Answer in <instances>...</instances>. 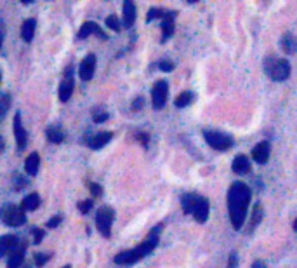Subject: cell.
I'll return each mask as SVG.
<instances>
[{"instance_id":"6da1fadb","label":"cell","mask_w":297,"mask_h":268,"mask_svg":"<svg viewBox=\"0 0 297 268\" xmlns=\"http://www.w3.org/2000/svg\"><path fill=\"white\" fill-rule=\"evenodd\" d=\"M252 200V190L245 183L237 181L228 190V211L235 230H240L247 216V209Z\"/></svg>"},{"instance_id":"7a4b0ae2","label":"cell","mask_w":297,"mask_h":268,"mask_svg":"<svg viewBox=\"0 0 297 268\" xmlns=\"http://www.w3.org/2000/svg\"><path fill=\"white\" fill-rule=\"evenodd\" d=\"M160 230H162V225L160 226H155L151 232L148 233L146 240L143 244H139L138 247L134 249H129V251H122L115 256V263L117 265H122V267H131V265L138 263L139 260H143L145 256L153 253L156 246H158V239H160Z\"/></svg>"},{"instance_id":"3957f363","label":"cell","mask_w":297,"mask_h":268,"mask_svg":"<svg viewBox=\"0 0 297 268\" xmlns=\"http://www.w3.org/2000/svg\"><path fill=\"white\" fill-rule=\"evenodd\" d=\"M264 70L269 79L276 82H283L290 77V63L287 59H276V57H266Z\"/></svg>"},{"instance_id":"277c9868","label":"cell","mask_w":297,"mask_h":268,"mask_svg":"<svg viewBox=\"0 0 297 268\" xmlns=\"http://www.w3.org/2000/svg\"><path fill=\"white\" fill-rule=\"evenodd\" d=\"M113 209L110 208H101L96 214V226L101 232L104 239L111 237V223H113Z\"/></svg>"},{"instance_id":"5b68a950","label":"cell","mask_w":297,"mask_h":268,"mask_svg":"<svg viewBox=\"0 0 297 268\" xmlns=\"http://www.w3.org/2000/svg\"><path fill=\"white\" fill-rule=\"evenodd\" d=\"M203 138H205L207 145L212 147L214 150H219V152H224L228 148L233 147V140L223 132H217V131H205L203 132Z\"/></svg>"},{"instance_id":"8992f818","label":"cell","mask_w":297,"mask_h":268,"mask_svg":"<svg viewBox=\"0 0 297 268\" xmlns=\"http://www.w3.org/2000/svg\"><path fill=\"white\" fill-rule=\"evenodd\" d=\"M167 96H169V84H167L165 80H158L151 91L153 108H155V110H162L167 103Z\"/></svg>"},{"instance_id":"52a82bcc","label":"cell","mask_w":297,"mask_h":268,"mask_svg":"<svg viewBox=\"0 0 297 268\" xmlns=\"http://www.w3.org/2000/svg\"><path fill=\"white\" fill-rule=\"evenodd\" d=\"M2 218H4L5 225L9 226H21L23 223H26L25 211H23L21 208H18V206H9V208H5Z\"/></svg>"},{"instance_id":"ba28073f","label":"cell","mask_w":297,"mask_h":268,"mask_svg":"<svg viewBox=\"0 0 297 268\" xmlns=\"http://www.w3.org/2000/svg\"><path fill=\"white\" fill-rule=\"evenodd\" d=\"M73 89H75L73 72H71V68H68L66 73H64L63 82H61V86H59V100L63 101V103H66V101L71 98V94H73Z\"/></svg>"},{"instance_id":"9c48e42d","label":"cell","mask_w":297,"mask_h":268,"mask_svg":"<svg viewBox=\"0 0 297 268\" xmlns=\"http://www.w3.org/2000/svg\"><path fill=\"white\" fill-rule=\"evenodd\" d=\"M94 72H96V56H94V54H89V56L80 63V68H78V75H80L82 80L89 82V80L94 77Z\"/></svg>"},{"instance_id":"30bf717a","label":"cell","mask_w":297,"mask_h":268,"mask_svg":"<svg viewBox=\"0 0 297 268\" xmlns=\"http://www.w3.org/2000/svg\"><path fill=\"white\" fill-rule=\"evenodd\" d=\"M269 152H271V145L269 141H261L252 148V159H254L257 164H266L269 159Z\"/></svg>"},{"instance_id":"8fae6325","label":"cell","mask_w":297,"mask_h":268,"mask_svg":"<svg viewBox=\"0 0 297 268\" xmlns=\"http://www.w3.org/2000/svg\"><path fill=\"white\" fill-rule=\"evenodd\" d=\"M209 213H210L209 200H207L205 197H200V200H198L197 208H195V211H193L195 219H197L198 223H205L207 219H209Z\"/></svg>"},{"instance_id":"7c38bea8","label":"cell","mask_w":297,"mask_h":268,"mask_svg":"<svg viewBox=\"0 0 297 268\" xmlns=\"http://www.w3.org/2000/svg\"><path fill=\"white\" fill-rule=\"evenodd\" d=\"M89 35H98L99 39H106V33H104L103 30L99 28V26L96 25V23H92V21L84 23L77 37H78V39H87Z\"/></svg>"},{"instance_id":"4fadbf2b","label":"cell","mask_w":297,"mask_h":268,"mask_svg":"<svg viewBox=\"0 0 297 268\" xmlns=\"http://www.w3.org/2000/svg\"><path fill=\"white\" fill-rule=\"evenodd\" d=\"M14 136H16V141H18V148L23 150L26 147V141H28V136H26V131L21 124V115L16 113L14 115Z\"/></svg>"},{"instance_id":"5bb4252c","label":"cell","mask_w":297,"mask_h":268,"mask_svg":"<svg viewBox=\"0 0 297 268\" xmlns=\"http://www.w3.org/2000/svg\"><path fill=\"white\" fill-rule=\"evenodd\" d=\"M111 138H113L111 132H99V134H96V136L87 138V145L92 148V150H99V148H103L104 145L110 143Z\"/></svg>"},{"instance_id":"9a60e30c","label":"cell","mask_w":297,"mask_h":268,"mask_svg":"<svg viewBox=\"0 0 297 268\" xmlns=\"http://www.w3.org/2000/svg\"><path fill=\"white\" fill-rule=\"evenodd\" d=\"M174 18H176V12L174 11H167L165 16H163L162 21V40L165 42L169 37L174 35Z\"/></svg>"},{"instance_id":"2e32d148","label":"cell","mask_w":297,"mask_h":268,"mask_svg":"<svg viewBox=\"0 0 297 268\" xmlns=\"http://www.w3.org/2000/svg\"><path fill=\"white\" fill-rule=\"evenodd\" d=\"M198 200H200V195H198V193H184L183 199H181L184 214H193L195 208H197V204H198Z\"/></svg>"},{"instance_id":"e0dca14e","label":"cell","mask_w":297,"mask_h":268,"mask_svg":"<svg viewBox=\"0 0 297 268\" xmlns=\"http://www.w3.org/2000/svg\"><path fill=\"white\" fill-rule=\"evenodd\" d=\"M25 260V246H16L9 254V263L7 268H19Z\"/></svg>"},{"instance_id":"ac0fdd59","label":"cell","mask_w":297,"mask_h":268,"mask_svg":"<svg viewBox=\"0 0 297 268\" xmlns=\"http://www.w3.org/2000/svg\"><path fill=\"white\" fill-rule=\"evenodd\" d=\"M18 246V237L16 235H4L0 237V258L5 254H11V251Z\"/></svg>"},{"instance_id":"d6986e66","label":"cell","mask_w":297,"mask_h":268,"mask_svg":"<svg viewBox=\"0 0 297 268\" xmlns=\"http://www.w3.org/2000/svg\"><path fill=\"white\" fill-rule=\"evenodd\" d=\"M136 21V4L131 0H125L124 2V26L125 28H131Z\"/></svg>"},{"instance_id":"ffe728a7","label":"cell","mask_w":297,"mask_h":268,"mask_svg":"<svg viewBox=\"0 0 297 268\" xmlns=\"http://www.w3.org/2000/svg\"><path fill=\"white\" fill-rule=\"evenodd\" d=\"M39 167H40V157H39L37 152H33V154H30L28 157H26L25 171H26V174H30V176H37Z\"/></svg>"},{"instance_id":"44dd1931","label":"cell","mask_w":297,"mask_h":268,"mask_svg":"<svg viewBox=\"0 0 297 268\" xmlns=\"http://www.w3.org/2000/svg\"><path fill=\"white\" fill-rule=\"evenodd\" d=\"M231 167H233V172H237V174H247L250 171V162H248V159L245 155H238V157H235Z\"/></svg>"},{"instance_id":"7402d4cb","label":"cell","mask_w":297,"mask_h":268,"mask_svg":"<svg viewBox=\"0 0 297 268\" xmlns=\"http://www.w3.org/2000/svg\"><path fill=\"white\" fill-rule=\"evenodd\" d=\"M35 26H37V21L35 19H26L21 26V37L23 40L26 42H32L33 40V35H35Z\"/></svg>"},{"instance_id":"603a6c76","label":"cell","mask_w":297,"mask_h":268,"mask_svg":"<svg viewBox=\"0 0 297 268\" xmlns=\"http://www.w3.org/2000/svg\"><path fill=\"white\" fill-rule=\"evenodd\" d=\"M282 47L287 54H294L297 51V39L292 33H285V35L282 37Z\"/></svg>"},{"instance_id":"cb8c5ba5","label":"cell","mask_w":297,"mask_h":268,"mask_svg":"<svg viewBox=\"0 0 297 268\" xmlns=\"http://www.w3.org/2000/svg\"><path fill=\"white\" fill-rule=\"evenodd\" d=\"M40 204V197L39 193H30V195H26L25 199H23V211H35L37 208H39Z\"/></svg>"},{"instance_id":"d4e9b609","label":"cell","mask_w":297,"mask_h":268,"mask_svg":"<svg viewBox=\"0 0 297 268\" xmlns=\"http://www.w3.org/2000/svg\"><path fill=\"white\" fill-rule=\"evenodd\" d=\"M47 140H49L50 143H61V141L64 140V132L61 131L59 127H50L47 129Z\"/></svg>"},{"instance_id":"484cf974","label":"cell","mask_w":297,"mask_h":268,"mask_svg":"<svg viewBox=\"0 0 297 268\" xmlns=\"http://www.w3.org/2000/svg\"><path fill=\"white\" fill-rule=\"evenodd\" d=\"M191 101H193V93H181L179 96L176 98L174 105H176L177 108H184V107H188Z\"/></svg>"},{"instance_id":"4316f807","label":"cell","mask_w":297,"mask_h":268,"mask_svg":"<svg viewBox=\"0 0 297 268\" xmlns=\"http://www.w3.org/2000/svg\"><path fill=\"white\" fill-rule=\"evenodd\" d=\"M261 219H262V208L261 204H255L254 213H252V228H255L261 223Z\"/></svg>"},{"instance_id":"83f0119b","label":"cell","mask_w":297,"mask_h":268,"mask_svg":"<svg viewBox=\"0 0 297 268\" xmlns=\"http://www.w3.org/2000/svg\"><path fill=\"white\" fill-rule=\"evenodd\" d=\"M106 26L113 30V32H120V21L117 19V16H108V18H106Z\"/></svg>"},{"instance_id":"f1b7e54d","label":"cell","mask_w":297,"mask_h":268,"mask_svg":"<svg viewBox=\"0 0 297 268\" xmlns=\"http://www.w3.org/2000/svg\"><path fill=\"white\" fill-rule=\"evenodd\" d=\"M165 12H167V11H163V9H149V12H148V21H153L155 18H162V19H163Z\"/></svg>"},{"instance_id":"f546056e","label":"cell","mask_w":297,"mask_h":268,"mask_svg":"<svg viewBox=\"0 0 297 268\" xmlns=\"http://www.w3.org/2000/svg\"><path fill=\"white\" fill-rule=\"evenodd\" d=\"M78 209H80V213L87 214V213L92 209V200H84V202H80V204H78Z\"/></svg>"},{"instance_id":"4dcf8cb0","label":"cell","mask_w":297,"mask_h":268,"mask_svg":"<svg viewBox=\"0 0 297 268\" xmlns=\"http://www.w3.org/2000/svg\"><path fill=\"white\" fill-rule=\"evenodd\" d=\"M49 254H35V265L37 267H42V265H46L47 261H49Z\"/></svg>"},{"instance_id":"1f68e13d","label":"cell","mask_w":297,"mask_h":268,"mask_svg":"<svg viewBox=\"0 0 297 268\" xmlns=\"http://www.w3.org/2000/svg\"><path fill=\"white\" fill-rule=\"evenodd\" d=\"M7 107H9V100L7 96H4V100H0V120L4 118L5 111H7Z\"/></svg>"},{"instance_id":"d6a6232c","label":"cell","mask_w":297,"mask_h":268,"mask_svg":"<svg viewBox=\"0 0 297 268\" xmlns=\"http://www.w3.org/2000/svg\"><path fill=\"white\" fill-rule=\"evenodd\" d=\"M158 68L162 70V72H172L174 64L170 63V61H160V63H158Z\"/></svg>"},{"instance_id":"836d02e7","label":"cell","mask_w":297,"mask_h":268,"mask_svg":"<svg viewBox=\"0 0 297 268\" xmlns=\"http://www.w3.org/2000/svg\"><path fill=\"white\" fill-rule=\"evenodd\" d=\"M33 235H35V239H33V242L35 244H40L42 242V239H44V230H39V228H33Z\"/></svg>"},{"instance_id":"e575fe53","label":"cell","mask_w":297,"mask_h":268,"mask_svg":"<svg viewBox=\"0 0 297 268\" xmlns=\"http://www.w3.org/2000/svg\"><path fill=\"white\" fill-rule=\"evenodd\" d=\"M237 265H238L237 253H231L230 254V261H228V268H237Z\"/></svg>"},{"instance_id":"d590c367","label":"cell","mask_w":297,"mask_h":268,"mask_svg":"<svg viewBox=\"0 0 297 268\" xmlns=\"http://www.w3.org/2000/svg\"><path fill=\"white\" fill-rule=\"evenodd\" d=\"M61 219H63V218H61L59 214H57V216H54V218H50L49 221H47V226H49V228H54V226H57V225H59V223H61Z\"/></svg>"},{"instance_id":"8d00e7d4","label":"cell","mask_w":297,"mask_h":268,"mask_svg":"<svg viewBox=\"0 0 297 268\" xmlns=\"http://www.w3.org/2000/svg\"><path fill=\"white\" fill-rule=\"evenodd\" d=\"M106 118H108V113H98V111L94 113V120L96 122H104Z\"/></svg>"},{"instance_id":"74e56055","label":"cell","mask_w":297,"mask_h":268,"mask_svg":"<svg viewBox=\"0 0 297 268\" xmlns=\"http://www.w3.org/2000/svg\"><path fill=\"white\" fill-rule=\"evenodd\" d=\"M91 190H92V193H94V195H101V193H103L101 186H99V185H94V183L91 185Z\"/></svg>"},{"instance_id":"f35d334b","label":"cell","mask_w":297,"mask_h":268,"mask_svg":"<svg viewBox=\"0 0 297 268\" xmlns=\"http://www.w3.org/2000/svg\"><path fill=\"white\" fill-rule=\"evenodd\" d=\"M143 107V98H138V100L132 103V110H139Z\"/></svg>"},{"instance_id":"ab89813d","label":"cell","mask_w":297,"mask_h":268,"mask_svg":"<svg viewBox=\"0 0 297 268\" xmlns=\"http://www.w3.org/2000/svg\"><path fill=\"white\" fill-rule=\"evenodd\" d=\"M252 268H266V265L262 263V261H254V265H252Z\"/></svg>"},{"instance_id":"60d3db41","label":"cell","mask_w":297,"mask_h":268,"mask_svg":"<svg viewBox=\"0 0 297 268\" xmlns=\"http://www.w3.org/2000/svg\"><path fill=\"white\" fill-rule=\"evenodd\" d=\"M141 143H145V145H148V136H146V134H141Z\"/></svg>"},{"instance_id":"b9f144b4","label":"cell","mask_w":297,"mask_h":268,"mask_svg":"<svg viewBox=\"0 0 297 268\" xmlns=\"http://www.w3.org/2000/svg\"><path fill=\"white\" fill-rule=\"evenodd\" d=\"M2 40H4V32H2V28H0V47H2Z\"/></svg>"},{"instance_id":"7bdbcfd3","label":"cell","mask_w":297,"mask_h":268,"mask_svg":"<svg viewBox=\"0 0 297 268\" xmlns=\"http://www.w3.org/2000/svg\"><path fill=\"white\" fill-rule=\"evenodd\" d=\"M4 150V140H2V138H0V152Z\"/></svg>"},{"instance_id":"ee69618b","label":"cell","mask_w":297,"mask_h":268,"mask_svg":"<svg viewBox=\"0 0 297 268\" xmlns=\"http://www.w3.org/2000/svg\"><path fill=\"white\" fill-rule=\"evenodd\" d=\"M294 228H296V230H297V219H296V223H294Z\"/></svg>"},{"instance_id":"f6af8a7d","label":"cell","mask_w":297,"mask_h":268,"mask_svg":"<svg viewBox=\"0 0 297 268\" xmlns=\"http://www.w3.org/2000/svg\"><path fill=\"white\" fill-rule=\"evenodd\" d=\"M63 268H71V267H70V265H66V267H63Z\"/></svg>"},{"instance_id":"bcb514c9","label":"cell","mask_w":297,"mask_h":268,"mask_svg":"<svg viewBox=\"0 0 297 268\" xmlns=\"http://www.w3.org/2000/svg\"><path fill=\"white\" fill-rule=\"evenodd\" d=\"M0 80H2V75H0Z\"/></svg>"}]
</instances>
